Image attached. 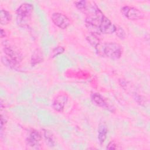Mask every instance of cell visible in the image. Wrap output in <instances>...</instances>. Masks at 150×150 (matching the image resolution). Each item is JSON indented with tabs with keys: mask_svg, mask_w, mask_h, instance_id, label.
<instances>
[{
	"mask_svg": "<svg viewBox=\"0 0 150 150\" xmlns=\"http://www.w3.org/2000/svg\"><path fill=\"white\" fill-rule=\"evenodd\" d=\"M33 12V5L30 3H23L16 11V22L18 25L25 26L30 21Z\"/></svg>",
	"mask_w": 150,
	"mask_h": 150,
	"instance_id": "1",
	"label": "cell"
},
{
	"mask_svg": "<svg viewBox=\"0 0 150 150\" xmlns=\"http://www.w3.org/2000/svg\"><path fill=\"white\" fill-rule=\"evenodd\" d=\"M65 50L64 47H63V46H59L56 47L54 49H53V50L52 51L51 53V57L53 58L61 54H62Z\"/></svg>",
	"mask_w": 150,
	"mask_h": 150,
	"instance_id": "16",
	"label": "cell"
},
{
	"mask_svg": "<svg viewBox=\"0 0 150 150\" xmlns=\"http://www.w3.org/2000/svg\"><path fill=\"white\" fill-rule=\"evenodd\" d=\"M69 96L66 93H60L53 99L52 107L53 109L58 112H62L68 101Z\"/></svg>",
	"mask_w": 150,
	"mask_h": 150,
	"instance_id": "5",
	"label": "cell"
},
{
	"mask_svg": "<svg viewBox=\"0 0 150 150\" xmlns=\"http://www.w3.org/2000/svg\"><path fill=\"white\" fill-rule=\"evenodd\" d=\"M53 23L61 29H67L70 25V20L64 14L60 12H54L51 16Z\"/></svg>",
	"mask_w": 150,
	"mask_h": 150,
	"instance_id": "4",
	"label": "cell"
},
{
	"mask_svg": "<svg viewBox=\"0 0 150 150\" xmlns=\"http://www.w3.org/2000/svg\"><path fill=\"white\" fill-rule=\"evenodd\" d=\"M122 54L121 46L114 42H105L103 44V57H107L112 60L119 59Z\"/></svg>",
	"mask_w": 150,
	"mask_h": 150,
	"instance_id": "2",
	"label": "cell"
},
{
	"mask_svg": "<svg viewBox=\"0 0 150 150\" xmlns=\"http://www.w3.org/2000/svg\"><path fill=\"white\" fill-rule=\"evenodd\" d=\"M5 56L17 64L22 60V55L18 49L10 45H5L3 48Z\"/></svg>",
	"mask_w": 150,
	"mask_h": 150,
	"instance_id": "6",
	"label": "cell"
},
{
	"mask_svg": "<svg viewBox=\"0 0 150 150\" xmlns=\"http://www.w3.org/2000/svg\"><path fill=\"white\" fill-rule=\"evenodd\" d=\"M8 121V117L6 112H3L2 111H1V134L2 135L4 127Z\"/></svg>",
	"mask_w": 150,
	"mask_h": 150,
	"instance_id": "17",
	"label": "cell"
},
{
	"mask_svg": "<svg viewBox=\"0 0 150 150\" xmlns=\"http://www.w3.org/2000/svg\"><path fill=\"white\" fill-rule=\"evenodd\" d=\"M99 28L101 33L112 34L115 31L116 25L112 23V22L104 15L100 24Z\"/></svg>",
	"mask_w": 150,
	"mask_h": 150,
	"instance_id": "9",
	"label": "cell"
},
{
	"mask_svg": "<svg viewBox=\"0 0 150 150\" xmlns=\"http://www.w3.org/2000/svg\"><path fill=\"white\" fill-rule=\"evenodd\" d=\"M42 140V135L40 132L36 129H31L28 132L26 138V145L30 147H38L40 145Z\"/></svg>",
	"mask_w": 150,
	"mask_h": 150,
	"instance_id": "7",
	"label": "cell"
},
{
	"mask_svg": "<svg viewBox=\"0 0 150 150\" xmlns=\"http://www.w3.org/2000/svg\"><path fill=\"white\" fill-rule=\"evenodd\" d=\"M43 60V54L42 50L39 49H36L33 53L31 59L30 63L32 66H35L36 64L41 63Z\"/></svg>",
	"mask_w": 150,
	"mask_h": 150,
	"instance_id": "11",
	"label": "cell"
},
{
	"mask_svg": "<svg viewBox=\"0 0 150 150\" xmlns=\"http://www.w3.org/2000/svg\"><path fill=\"white\" fill-rule=\"evenodd\" d=\"M0 34H1V38L2 39L5 38V37H6V33L5 32V30H4L2 28L1 29V33H0Z\"/></svg>",
	"mask_w": 150,
	"mask_h": 150,
	"instance_id": "19",
	"label": "cell"
},
{
	"mask_svg": "<svg viewBox=\"0 0 150 150\" xmlns=\"http://www.w3.org/2000/svg\"><path fill=\"white\" fill-rule=\"evenodd\" d=\"M43 136L46 144L50 147H53L55 145V142L54 140L52 134L47 129H43Z\"/></svg>",
	"mask_w": 150,
	"mask_h": 150,
	"instance_id": "13",
	"label": "cell"
},
{
	"mask_svg": "<svg viewBox=\"0 0 150 150\" xmlns=\"http://www.w3.org/2000/svg\"><path fill=\"white\" fill-rule=\"evenodd\" d=\"M117 148H118V146L117 144L113 141H110L106 146L107 149H117Z\"/></svg>",
	"mask_w": 150,
	"mask_h": 150,
	"instance_id": "18",
	"label": "cell"
},
{
	"mask_svg": "<svg viewBox=\"0 0 150 150\" xmlns=\"http://www.w3.org/2000/svg\"><path fill=\"white\" fill-rule=\"evenodd\" d=\"M91 100L92 102L97 106L102 108L113 112V108L107 102L105 98L98 93H93L91 94Z\"/></svg>",
	"mask_w": 150,
	"mask_h": 150,
	"instance_id": "8",
	"label": "cell"
},
{
	"mask_svg": "<svg viewBox=\"0 0 150 150\" xmlns=\"http://www.w3.org/2000/svg\"><path fill=\"white\" fill-rule=\"evenodd\" d=\"M121 12L127 19L131 21L142 19L145 17V13L142 11L129 5H125L121 7Z\"/></svg>",
	"mask_w": 150,
	"mask_h": 150,
	"instance_id": "3",
	"label": "cell"
},
{
	"mask_svg": "<svg viewBox=\"0 0 150 150\" xmlns=\"http://www.w3.org/2000/svg\"><path fill=\"white\" fill-rule=\"evenodd\" d=\"M114 33H115L117 36L121 40L124 39L126 37V33H125V30H124V29L121 26H116L115 31Z\"/></svg>",
	"mask_w": 150,
	"mask_h": 150,
	"instance_id": "15",
	"label": "cell"
},
{
	"mask_svg": "<svg viewBox=\"0 0 150 150\" xmlns=\"http://www.w3.org/2000/svg\"><path fill=\"white\" fill-rule=\"evenodd\" d=\"M11 13L4 9H1L0 11V22L1 25H6L12 21Z\"/></svg>",
	"mask_w": 150,
	"mask_h": 150,
	"instance_id": "12",
	"label": "cell"
},
{
	"mask_svg": "<svg viewBox=\"0 0 150 150\" xmlns=\"http://www.w3.org/2000/svg\"><path fill=\"white\" fill-rule=\"evenodd\" d=\"M86 39L88 41V42L90 44V45L92 46L94 48H95L96 46L101 42L100 39L98 38L97 35L90 33L89 35L87 36Z\"/></svg>",
	"mask_w": 150,
	"mask_h": 150,
	"instance_id": "14",
	"label": "cell"
},
{
	"mask_svg": "<svg viewBox=\"0 0 150 150\" xmlns=\"http://www.w3.org/2000/svg\"><path fill=\"white\" fill-rule=\"evenodd\" d=\"M108 132V129L105 122H100L98 124L97 129V139L100 145H102L105 142Z\"/></svg>",
	"mask_w": 150,
	"mask_h": 150,
	"instance_id": "10",
	"label": "cell"
}]
</instances>
